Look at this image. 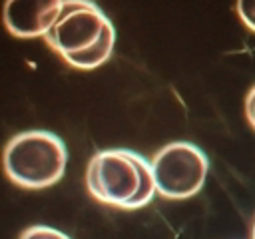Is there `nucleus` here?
<instances>
[{
	"label": "nucleus",
	"mask_w": 255,
	"mask_h": 239,
	"mask_svg": "<svg viewBox=\"0 0 255 239\" xmlns=\"http://www.w3.org/2000/svg\"><path fill=\"white\" fill-rule=\"evenodd\" d=\"M90 195L118 209H139L147 205L155 191L151 161L131 149H102L86 169Z\"/></svg>",
	"instance_id": "obj_2"
},
{
	"label": "nucleus",
	"mask_w": 255,
	"mask_h": 239,
	"mask_svg": "<svg viewBox=\"0 0 255 239\" xmlns=\"http://www.w3.org/2000/svg\"><path fill=\"white\" fill-rule=\"evenodd\" d=\"M251 239H255V219H253V225H251Z\"/></svg>",
	"instance_id": "obj_9"
},
{
	"label": "nucleus",
	"mask_w": 255,
	"mask_h": 239,
	"mask_svg": "<svg viewBox=\"0 0 255 239\" xmlns=\"http://www.w3.org/2000/svg\"><path fill=\"white\" fill-rule=\"evenodd\" d=\"M207 155L191 141H171L151 157L155 191L163 199H189L207 177Z\"/></svg>",
	"instance_id": "obj_4"
},
{
	"label": "nucleus",
	"mask_w": 255,
	"mask_h": 239,
	"mask_svg": "<svg viewBox=\"0 0 255 239\" xmlns=\"http://www.w3.org/2000/svg\"><path fill=\"white\" fill-rule=\"evenodd\" d=\"M44 40L66 64L90 72L110 60L116 44V30L96 2L64 0L60 16Z\"/></svg>",
	"instance_id": "obj_1"
},
{
	"label": "nucleus",
	"mask_w": 255,
	"mask_h": 239,
	"mask_svg": "<svg viewBox=\"0 0 255 239\" xmlns=\"http://www.w3.org/2000/svg\"><path fill=\"white\" fill-rule=\"evenodd\" d=\"M245 118H247L249 125L255 129V86L249 90V94L245 98Z\"/></svg>",
	"instance_id": "obj_8"
},
{
	"label": "nucleus",
	"mask_w": 255,
	"mask_h": 239,
	"mask_svg": "<svg viewBox=\"0 0 255 239\" xmlns=\"http://www.w3.org/2000/svg\"><path fill=\"white\" fill-rule=\"evenodd\" d=\"M68 149L52 131L28 129L8 139L2 151V167L12 183L24 189H44L64 177Z\"/></svg>",
	"instance_id": "obj_3"
},
{
	"label": "nucleus",
	"mask_w": 255,
	"mask_h": 239,
	"mask_svg": "<svg viewBox=\"0 0 255 239\" xmlns=\"http://www.w3.org/2000/svg\"><path fill=\"white\" fill-rule=\"evenodd\" d=\"M235 12L239 16V20L255 32V0H239L235 4Z\"/></svg>",
	"instance_id": "obj_7"
},
{
	"label": "nucleus",
	"mask_w": 255,
	"mask_h": 239,
	"mask_svg": "<svg viewBox=\"0 0 255 239\" xmlns=\"http://www.w3.org/2000/svg\"><path fill=\"white\" fill-rule=\"evenodd\" d=\"M18 239H72L70 235H66L64 231L56 229V227H48V225H32L28 229H24L20 233Z\"/></svg>",
	"instance_id": "obj_6"
},
{
	"label": "nucleus",
	"mask_w": 255,
	"mask_h": 239,
	"mask_svg": "<svg viewBox=\"0 0 255 239\" xmlns=\"http://www.w3.org/2000/svg\"><path fill=\"white\" fill-rule=\"evenodd\" d=\"M64 0H8L2 10L6 30L22 40L44 38L60 16Z\"/></svg>",
	"instance_id": "obj_5"
}]
</instances>
